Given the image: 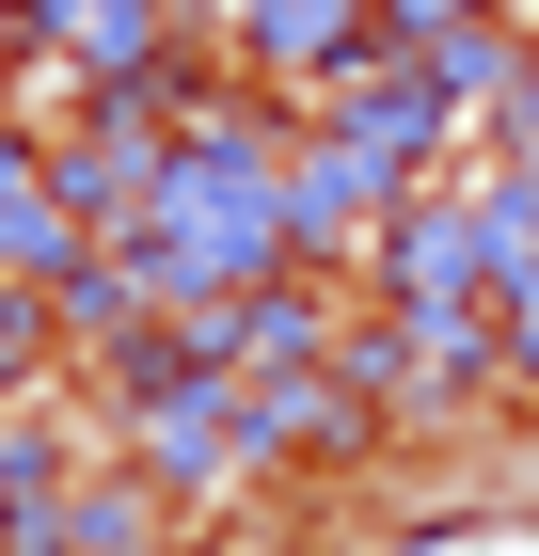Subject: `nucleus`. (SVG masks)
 Wrapping results in <instances>:
<instances>
[{
    "instance_id": "nucleus-1",
    "label": "nucleus",
    "mask_w": 539,
    "mask_h": 556,
    "mask_svg": "<svg viewBox=\"0 0 539 556\" xmlns=\"http://www.w3.org/2000/svg\"><path fill=\"white\" fill-rule=\"evenodd\" d=\"M445 556H539V541H445Z\"/></svg>"
}]
</instances>
